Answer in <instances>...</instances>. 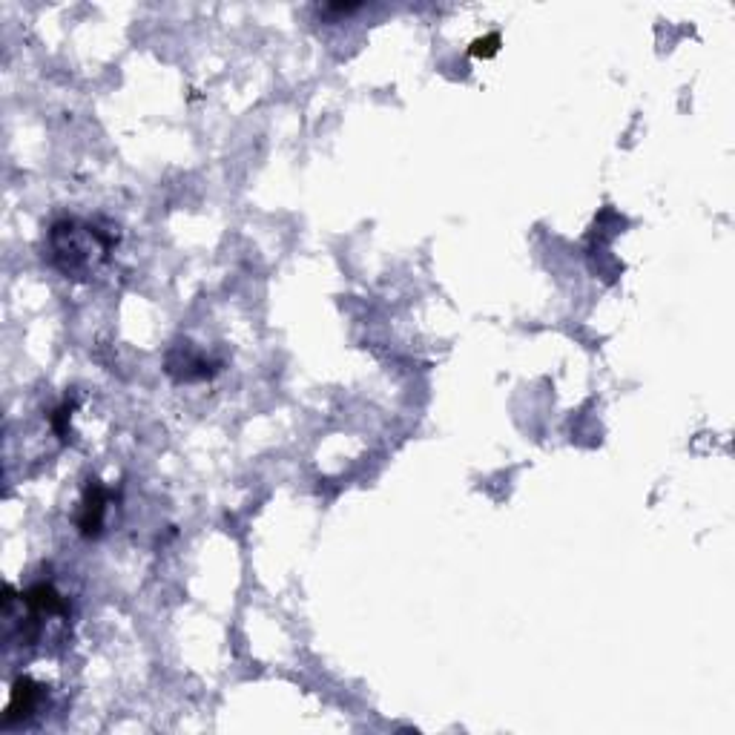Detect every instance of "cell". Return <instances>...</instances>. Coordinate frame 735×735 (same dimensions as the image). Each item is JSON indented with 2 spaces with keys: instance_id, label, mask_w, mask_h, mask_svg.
I'll return each mask as SVG.
<instances>
[{
  "instance_id": "cell-4",
  "label": "cell",
  "mask_w": 735,
  "mask_h": 735,
  "mask_svg": "<svg viewBox=\"0 0 735 735\" xmlns=\"http://www.w3.org/2000/svg\"><path fill=\"white\" fill-rule=\"evenodd\" d=\"M497 49H500V35L497 32H491L486 38H477L474 44H471V55L474 58H491V55H497Z\"/></svg>"
},
{
  "instance_id": "cell-2",
  "label": "cell",
  "mask_w": 735,
  "mask_h": 735,
  "mask_svg": "<svg viewBox=\"0 0 735 735\" xmlns=\"http://www.w3.org/2000/svg\"><path fill=\"white\" fill-rule=\"evenodd\" d=\"M44 695H46L44 684L32 681L29 675H21V678L12 684V698H9V707H6V713H3V724L9 727V724H15V721L32 718V715L38 713Z\"/></svg>"
},
{
  "instance_id": "cell-3",
  "label": "cell",
  "mask_w": 735,
  "mask_h": 735,
  "mask_svg": "<svg viewBox=\"0 0 735 735\" xmlns=\"http://www.w3.org/2000/svg\"><path fill=\"white\" fill-rule=\"evenodd\" d=\"M107 500L110 494L101 483H92L84 497V506H81V517H78V529L84 537H95L104 526V512H107Z\"/></svg>"
},
{
  "instance_id": "cell-1",
  "label": "cell",
  "mask_w": 735,
  "mask_h": 735,
  "mask_svg": "<svg viewBox=\"0 0 735 735\" xmlns=\"http://www.w3.org/2000/svg\"><path fill=\"white\" fill-rule=\"evenodd\" d=\"M112 239L104 236L95 224L58 222L49 233L52 262L72 279L92 276L98 265L110 256Z\"/></svg>"
}]
</instances>
